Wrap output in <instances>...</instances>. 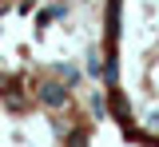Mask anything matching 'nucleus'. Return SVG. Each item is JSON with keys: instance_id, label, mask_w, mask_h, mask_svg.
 <instances>
[{"instance_id": "1", "label": "nucleus", "mask_w": 159, "mask_h": 147, "mask_svg": "<svg viewBox=\"0 0 159 147\" xmlns=\"http://www.w3.org/2000/svg\"><path fill=\"white\" fill-rule=\"evenodd\" d=\"M36 100L44 107H64V104H68V87L56 84V80H44V84L36 87Z\"/></svg>"}, {"instance_id": "2", "label": "nucleus", "mask_w": 159, "mask_h": 147, "mask_svg": "<svg viewBox=\"0 0 159 147\" xmlns=\"http://www.w3.org/2000/svg\"><path fill=\"white\" fill-rule=\"evenodd\" d=\"M88 72H92V76H99V56H96V52L88 56Z\"/></svg>"}]
</instances>
